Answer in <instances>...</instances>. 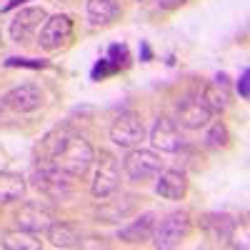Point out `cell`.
<instances>
[{
  "instance_id": "484cf974",
  "label": "cell",
  "mask_w": 250,
  "mask_h": 250,
  "mask_svg": "<svg viewBox=\"0 0 250 250\" xmlns=\"http://www.w3.org/2000/svg\"><path fill=\"white\" fill-rule=\"evenodd\" d=\"M185 0H158V5L163 8V10H173V8H178V5H183Z\"/></svg>"
},
{
  "instance_id": "8fae6325",
  "label": "cell",
  "mask_w": 250,
  "mask_h": 250,
  "mask_svg": "<svg viewBox=\"0 0 250 250\" xmlns=\"http://www.w3.org/2000/svg\"><path fill=\"white\" fill-rule=\"evenodd\" d=\"M18 220V228L20 230H28V233H45L48 230V225L53 223V213H50V208L43 205V203H25L23 208L18 210L15 215Z\"/></svg>"
},
{
  "instance_id": "7c38bea8",
  "label": "cell",
  "mask_w": 250,
  "mask_h": 250,
  "mask_svg": "<svg viewBox=\"0 0 250 250\" xmlns=\"http://www.w3.org/2000/svg\"><path fill=\"white\" fill-rule=\"evenodd\" d=\"M3 100H5V105L15 113H33V110H38L40 105H43V90L28 83V85H18V88L8 90L3 95Z\"/></svg>"
},
{
  "instance_id": "8992f818",
  "label": "cell",
  "mask_w": 250,
  "mask_h": 250,
  "mask_svg": "<svg viewBox=\"0 0 250 250\" xmlns=\"http://www.w3.org/2000/svg\"><path fill=\"white\" fill-rule=\"evenodd\" d=\"M213 118V110L208 108V103L203 100L200 93H185L183 98H178L175 103V123H180L183 128H203L208 125V120Z\"/></svg>"
},
{
  "instance_id": "e0dca14e",
  "label": "cell",
  "mask_w": 250,
  "mask_h": 250,
  "mask_svg": "<svg viewBox=\"0 0 250 250\" xmlns=\"http://www.w3.org/2000/svg\"><path fill=\"white\" fill-rule=\"evenodd\" d=\"M120 15L118 0H85V18L90 25H108Z\"/></svg>"
},
{
  "instance_id": "ffe728a7",
  "label": "cell",
  "mask_w": 250,
  "mask_h": 250,
  "mask_svg": "<svg viewBox=\"0 0 250 250\" xmlns=\"http://www.w3.org/2000/svg\"><path fill=\"white\" fill-rule=\"evenodd\" d=\"M0 245L8 248V250H38L40 248V240H35V233H28V230H5L0 235Z\"/></svg>"
},
{
  "instance_id": "30bf717a",
  "label": "cell",
  "mask_w": 250,
  "mask_h": 250,
  "mask_svg": "<svg viewBox=\"0 0 250 250\" xmlns=\"http://www.w3.org/2000/svg\"><path fill=\"white\" fill-rule=\"evenodd\" d=\"M150 143H153V148L160 150V153H175L180 145H185V138L178 128V123L168 115H160L153 125V130H150Z\"/></svg>"
},
{
  "instance_id": "cb8c5ba5",
  "label": "cell",
  "mask_w": 250,
  "mask_h": 250,
  "mask_svg": "<svg viewBox=\"0 0 250 250\" xmlns=\"http://www.w3.org/2000/svg\"><path fill=\"white\" fill-rule=\"evenodd\" d=\"M113 73H118L113 65H110V62L105 60V58H103V60H98L95 62V68H93V80H103V78H105V75H113Z\"/></svg>"
},
{
  "instance_id": "4fadbf2b",
  "label": "cell",
  "mask_w": 250,
  "mask_h": 250,
  "mask_svg": "<svg viewBox=\"0 0 250 250\" xmlns=\"http://www.w3.org/2000/svg\"><path fill=\"white\" fill-rule=\"evenodd\" d=\"M200 228L205 230V235L210 240H218V243H225L230 240L235 228H238V220L228 213H208L200 218Z\"/></svg>"
},
{
  "instance_id": "5b68a950",
  "label": "cell",
  "mask_w": 250,
  "mask_h": 250,
  "mask_svg": "<svg viewBox=\"0 0 250 250\" xmlns=\"http://www.w3.org/2000/svg\"><path fill=\"white\" fill-rule=\"evenodd\" d=\"M163 170V160L155 150H145V148H133L128 155L123 158V173L128 175L133 183H145L155 178Z\"/></svg>"
},
{
  "instance_id": "44dd1931",
  "label": "cell",
  "mask_w": 250,
  "mask_h": 250,
  "mask_svg": "<svg viewBox=\"0 0 250 250\" xmlns=\"http://www.w3.org/2000/svg\"><path fill=\"white\" fill-rule=\"evenodd\" d=\"M230 143V135H228V128H225V123H220V120H215L213 125H210V130H208V135H205V145L208 148H225V145Z\"/></svg>"
},
{
  "instance_id": "9c48e42d",
  "label": "cell",
  "mask_w": 250,
  "mask_h": 250,
  "mask_svg": "<svg viewBox=\"0 0 250 250\" xmlns=\"http://www.w3.org/2000/svg\"><path fill=\"white\" fill-rule=\"evenodd\" d=\"M40 23H45V10L43 8H23V10H18L10 20V38L15 40V43L20 45H25L30 43V40L35 38Z\"/></svg>"
},
{
  "instance_id": "2e32d148",
  "label": "cell",
  "mask_w": 250,
  "mask_h": 250,
  "mask_svg": "<svg viewBox=\"0 0 250 250\" xmlns=\"http://www.w3.org/2000/svg\"><path fill=\"white\" fill-rule=\"evenodd\" d=\"M155 220H158V215H155L153 210L143 213V215H140V218H135L133 223L123 225V228H120V233H118V238H120V240H125V243H133V245L150 240L153 228H155Z\"/></svg>"
},
{
  "instance_id": "603a6c76",
  "label": "cell",
  "mask_w": 250,
  "mask_h": 250,
  "mask_svg": "<svg viewBox=\"0 0 250 250\" xmlns=\"http://www.w3.org/2000/svg\"><path fill=\"white\" fill-rule=\"evenodd\" d=\"M8 68H43L45 60H28V58H8L5 60Z\"/></svg>"
},
{
  "instance_id": "ba28073f",
  "label": "cell",
  "mask_w": 250,
  "mask_h": 250,
  "mask_svg": "<svg viewBox=\"0 0 250 250\" xmlns=\"http://www.w3.org/2000/svg\"><path fill=\"white\" fill-rule=\"evenodd\" d=\"M143 138H145V125L140 115H135L133 110L120 113L110 125V140L120 145V148H135V145H140Z\"/></svg>"
},
{
  "instance_id": "52a82bcc",
  "label": "cell",
  "mask_w": 250,
  "mask_h": 250,
  "mask_svg": "<svg viewBox=\"0 0 250 250\" xmlns=\"http://www.w3.org/2000/svg\"><path fill=\"white\" fill-rule=\"evenodd\" d=\"M73 38V20L70 15H53V18H45L43 23V30L38 35V45L43 50H60L70 43Z\"/></svg>"
},
{
  "instance_id": "277c9868",
  "label": "cell",
  "mask_w": 250,
  "mask_h": 250,
  "mask_svg": "<svg viewBox=\"0 0 250 250\" xmlns=\"http://www.w3.org/2000/svg\"><path fill=\"white\" fill-rule=\"evenodd\" d=\"M120 185V163L113 153L108 150H100L95 155V178H93V185L90 190L95 198H110Z\"/></svg>"
},
{
  "instance_id": "d6986e66",
  "label": "cell",
  "mask_w": 250,
  "mask_h": 250,
  "mask_svg": "<svg viewBox=\"0 0 250 250\" xmlns=\"http://www.w3.org/2000/svg\"><path fill=\"white\" fill-rule=\"evenodd\" d=\"M25 178L18 173H0V205L15 203L25 195Z\"/></svg>"
},
{
  "instance_id": "9a60e30c",
  "label": "cell",
  "mask_w": 250,
  "mask_h": 250,
  "mask_svg": "<svg viewBox=\"0 0 250 250\" xmlns=\"http://www.w3.org/2000/svg\"><path fill=\"white\" fill-rule=\"evenodd\" d=\"M200 95H203V100L208 103V108H210L213 113L225 110L228 105H230V83H228V75H225V73L215 75V78L200 90Z\"/></svg>"
},
{
  "instance_id": "5bb4252c",
  "label": "cell",
  "mask_w": 250,
  "mask_h": 250,
  "mask_svg": "<svg viewBox=\"0 0 250 250\" xmlns=\"http://www.w3.org/2000/svg\"><path fill=\"white\" fill-rule=\"evenodd\" d=\"M155 183V193L165 200H183L188 193V178L183 170H160Z\"/></svg>"
},
{
  "instance_id": "6da1fadb",
  "label": "cell",
  "mask_w": 250,
  "mask_h": 250,
  "mask_svg": "<svg viewBox=\"0 0 250 250\" xmlns=\"http://www.w3.org/2000/svg\"><path fill=\"white\" fill-rule=\"evenodd\" d=\"M38 153H40L38 158L53 160L60 170H65L73 178H83L90 170V165L95 163L93 145L83 135L73 133L70 128H55V130H50L43 140H40Z\"/></svg>"
},
{
  "instance_id": "83f0119b",
  "label": "cell",
  "mask_w": 250,
  "mask_h": 250,
  "mask_svg": "<svg viewBox=\"0 0 250 250\" xmlns=\"http://www.w3.org/2000/svg\"><path fill=\"white\" fill-rule=\"evenodd\" d=\"M23 3H25V0H10V3H8V5H5L3 10H13V8H18V5H23Z\"/></svg>"
},
{
  "instance_id": "7402d4cb",
  "label": "cell",
  "mask_w": 250,
  "mask_h": 250,
  "mask_svg": "<svg viewBox=\"0 0 250 250\" xmlns=\"http://www.w3.org/2000/svg\"><path fill=\"white\" fill-rule=\"evenodd\" d=\"M105 60L110 62V65H113L115 70L125 68V65H128V60H130L128 45H123V43H113V45L108 48V55H105Z\"/></svg>"
},
{
  "instance_id": "7a4b0ae2",
  "label": "cell",
  "mask_w": 250,
  "mask_h": 250,
  "mask_svg": "<svg viewBox=\"0 0 250 250\" xmlns=\"http://www.w3.org/2000/svg\"><path fill=\"white\" fill-rule=\"evenodd\" d=\"M30 185L45 198L62 200L73 193V175L60 170L58 165L48 158H38L33 170H30Z\"/></svg>"
},
{
  "instance_id": "d4e9b609",
  "label": "cell",
  "mask_w": 250,
  "mask_h": 250,
  "mask_svg": "<svg viewBox=\"0 0 250 250\" xmlns=\"http://www.w3.org/2000/svg\"><path fill=\"white\" fill-rule=\"evenodd\" d=\"M248 80H250V70L245 68V70H243V75H240V80H238V93H240V98H243V100H248V98H250Z\"/></svg>"
},
{
  "instance_id": "4316f807",
  "label": "cell",
  "mask_w": 250,
  "mask_h": 250,
  "mask_svg": "<svg viewBox=\"0 0 250 250\" xmlns=\"http://www.w3.org/2000/svg\"><path fill=\"white\" fill-rule=\"evenodd\" d=\"M140 50H143V60H145V62H148V60L153 58V53H150V48H148V43H143V45H140Z\"/></svg>"
},
{
  "instance_id": "3957f363",
  "label": "cell",
  "mask_w": 250,
  "mask_h": 250,
  "mask_svg": "<svg viewBox=\"0 0 250 250\" xmlns=\"http://www.w3.org/2000/svg\"><path fill=\"white\" fill-rule=\"evenodd\" d=\"M190 215L185 210H173L168 215H163L160 220H155V228H153V245L160 248V250H170V248H178L188 233H190Z\"/></svg>"
},
{
  "instance_id": "f1b7e54d",
  "label": "cell",
  "mask_w": 250,
  "mask_h": 250,
  "mask_svg": "<svg viewBox=\"0 0 250 250\" xmlns=\"http://www.w3.org/2000/svg\"><path fill=\"white\" fill-rule=\"evenodd\" d=\"M5 108H8V105H5V100H3V98H0V118H3V115H5Z\"/></svg>"
},
{
  "instance_id": "ac0fdd59",
  "label": "cell",
  "mask_w": 250,
  "mask_h": 250,
  "mask_svg": "<svg viewBox=\"0 0 250 250\" xmlns=\"http://www.w3.org/2000/svg\"><path fill=\"white\" fill-rule=\"evenodd\" d=\"M48 240L53 248H78L80 245V233L78 228L65 223V220H53L45 230Z\"/></svg>"
}]
</instances>
